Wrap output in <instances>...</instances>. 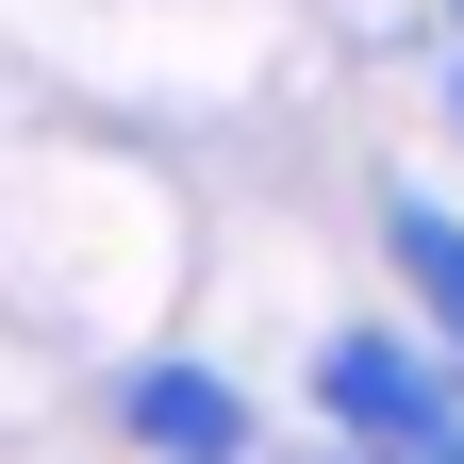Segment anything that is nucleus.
<instances>
[{"mask_svg":"<svg viewBox=\"0 0 464 464\" xmlns=\"http://www.w3.org/2000/svg\"><path fill=\"white\" fill-rule=\"evenodd\" d=\"M382 266H398V332L464 382V199L431 183H382Z\"/></svg>","mask_w":464,"mask_h":464,"instance_id":"obj_2","label":"nucleus"},{"mask_svg":"<svg viewBox=\"0 0 464 464\" xmlns=\"http://www.w3.org/2000/svg\"><path fill=\"white\" fill-rule=\"evenodd\" d=\"M116 415H133V448H150V464H266V415L199 365V348H150V365H116Z\"/></svg>","mask_w":464,"mask_h":464,"instance_id":"obj_1","label":"nucleus"}]
</instances>
